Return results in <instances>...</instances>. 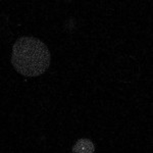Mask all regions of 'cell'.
Returning <instances> with one entry per match:
<instances>
[{
    "mask_svg": "<svg viewBox=\"0 0 153 153\" xmlns=\"http://www.w3.org/2000/svg\"><path fill=\"white\" fill-rule=\"evenodd\" d=\"M11 63L26 76H38L50 65V53L44 42L35 37H21L12 47Z\"/></svg>",
    "mask_w": 153,
    "mask_h": 153,
    "instance_id": "obj_1",
    "label": "cell"
},
{
    "mask_svg": "<svg viewBox=\"0 0 153 153\" xmlns=\"http://www.w3.org/2000/svg\"><path fill=\"white\" fill-rule=\"evenodd\" d=\"M94 144L88 139H80L75 144L73 152L75 153H93L94 152Z\"/></svg>",
    "mask_w": 153,
    "mask_h": 153,
    "instance_id": "obj_2",
    "label": "cell"
}]
</instances>
